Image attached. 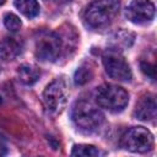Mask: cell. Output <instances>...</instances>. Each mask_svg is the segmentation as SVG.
Returning a JSON list of instances; mask_svg holds the SVG:
<instances>
[{
  "mask_svg": "<svg viewBox=\"0 0 157 157\" xmlns=\"http://www.w3.org/2000/svg\"><path fill=\"white\" fill-rule=\"evenodd\" d=\"M120 0H94L86 11L85 20L92 28H102L113 22L119 12Z\"/></svg>",
  "mask_w": 157,
  "mask_h": 157,
  "instance_id": "1",
  "label": "cell"
},
{
  "mask_svg": "<svg viewBox=\"0 0 157 157\" xmlns=\"http://www.w3.org/2000/svg\"><path fill=\"white\" fill-rule=\"evenodd\" d=\"M71 118L75 125L85 132H94L101 129L104 123V115L102 114V112L86 101L75 103Z\"/></svg>",
  "mask_w": 157,
  "mask_h": 157,
  "instance_id": "2",
  "label": "cell"
},
{
  "mask_svg": "<svg viewBox=\"0 0 157 157\" xmlns=\"http://www.w3.org/2000/svg\"><path fill=\"white\" fill-rule=\"evenodd\" d=\"M97 104L112 113H119L129 103V93L120 86L105 83L98 87L96 93Z\"/></svg>",
  "mask_w": 157,
  "mask_h": 157,
  "instance_id": "3",
  "label": "cell"
},
{
  "mask_svg": "<svg viewBox=\"0 0 157 157\" xmlns=\"http://www.w3.org/2000/svg\"><path fill=\"white\" fill-rule=\"evenodd\" d=\"M120 145L130 152L145 153L153 147V135L142 126L130 128L121 136Z\"/></svg>",
  "mask_w": 157,
  "mask_h": 157,
  "instance_id": "4",
  "label": "cell"
},
{
  "mask_svg": "<svg viewBox=\"0 0 157 157\" xmlns=\"http://www.w3.org/2000/svg\"><path fill=\"white\" fill-rule=\"evenodd\" d=\"M66 99L67 88L64 80L61 78H56L53 82H50L43 92V103L45 110L52 115L61 113L66 104Z\"/></svg>",
  "mask_w": 157,
  "mask_h": 157,
  "instance_id": "5",
  "label": "cell"
},
{
  "mask_svg": "<svg viewBox=\"0 0 157 157\" xmlns=\"http://www.w3.org/2000/svg\"><path fill=\"white\" fill-rule=\"evenodd\" d=\"M63 50V39L55 32H45L36 40V56L44 63L59 59Z\"/></svg>",
  "mask_w": 157,
  "mask_h": 157,
  "instance_id": "6",
  "label": "cell"
},
{
  "mask_svg": "<svg viewBox=\"0 0 157 157\" xmlns=\"http://www.w3.org/2000/svg\"><path fill=\"white\" fill-rule=\"evenodd\" d=\"M103 65L108 76L117 81H129L132 76L129 64L115 50H108L103 55Z\"/></svg>",
  "mask_w": 157,
  "mask_h": 157,
  "instance_id": "7",
  "label": "cell"
},
{
  "mask_svg": "<svg viewBox=\"0 0 157 157\" xmlns=\"http://www.w3.org/2000/svg\"><path fill=\"white\" fill-rule=\"evenodd\" d=\"M126 18L136 25H145L155 17V5L151 0H130L126 10Z\"/></svg>",
  "mask_w": 157,
  "mask_h": 157,
  "instance_id": "8",
  "label": "cell"
},
{
  "mask_svg": "<svg viewBox=\"0 0 157 157\" xmlns=\"http://www.w3.org/2000/svg\"><path fill=\"white\" fill-rule=\"evenodd\" d=\"M157 114V105H156V99L151 94H146L140 98V101L136 103L134 115L139 120H152L156 118Z\"/></svg>",
  "mask_w": 157,
  "mask_h": 157,
  "instance_id": "9",
  "label": "cell"
},
{
  "mask_svg": "<svg viewBox=\"0 0 157 157\" xmlns=\"http://www.w3.org/2000/svg\"><path fill=\"white\" fill-rule=\"evenodd\" d=\"M22 52V43L12 37H6L0 42V59L5 61L13 60Z\"/></svg>",
  "mask_w": 157,
  "mask_h": 157,
  "instance_id": "10",
  "label": "cell"
},
{
  "mask_svg": "<svg viewBox=\"0 0 157 157\" xmlns=\"http://www.w3.org/2000/svg\"><path fill=\"white\" fill-rule=\"evenodd\" d=\"M18 80L25 85H33L39 80L40 71L37 66L31 64H23L17 70Z\"/></svg>",
  "mask_w": 157,
  "mask_h": 157,
  "instance_id": "11",
  "label": "cell"
},
{
  "mask_svg": "<svg viewBox=\"0 0 157 157\" xmlns=\"http://www.w3.org/2000/svg\"><path fill=\"white\" fill-rule=\"evenodd\" d=\"M17 10L28 18H33L39 13V4L37 0H16Z\"/></svg>",
  "mask_w": 157,
  "mask_h": 157,
  "instance_id": "12",
  "label": "cell"
},
{
  "mask_svg": "<svg viewBox=\"0 0 157 157\" xmlns=\"http://www.w3.org/2000/svg\"><path fill=\"white\" fill-rule=\"evenodd\" d=\"M71 155L80 157H94V156H99L101 151L92 145H75Z\"/></svg>",
  "mask_w": 157,
  "mask_h": 157,
  "instance_id": "13",
  "label": "cell"
},
{
  "mask_svg": "<svg viewBox=\"0 0 157 157\" xmlns=\"http://www.w3.org/2000/svg\"><path fill=\"white\" fill-rule=\"evenodd\" d=\"M4 25L11 32H17L22 26L20 17L16 16L15 13H6L4 17Z\"/></svg>",
  "mask_w": 157,
  "mask_h": 157,
  "instance_id": "14",
  "label": "cell"
},
{
  "mask_svg": "<svg viewBox=\"0 0 157 157\" xmlns=\"http://www.w3.org/2000/svg\"><path fill=\"white\" fill-rule=\"evenodd\" d=\"M90 77H91V70L82 66V67L77 69V71L75 72V83L83 85L87 81H90Z\"/></svg>",
  "mask_w": 157,
  "mask_h": 157,
  "instance_id": "15",
  "label": "cell"
},
{
  "mask_svg": "<svg viewBox=\"0 0 157 157\" xmlns=\"http://www.w3.org/2000/svg\"><path fill=\"white\" fill-rule=\"evenodd\" d=\"M141 70H142V72L145 74V75H147L151 80H155V67L151 65V64H148V63H145V61H142L141 63Z\"/></svg>",
  "mask_w": 157,
  "mask_h": 157,
  "instance_id": "16",
  "label": "cell"
},
{
  "mask_svg": "<svg viewBox=\"0 0 157 157\" xmlns=\"http://www.w3.org/2000/svg\"><path fill=\"white\" fill-rule=\"evenodd\" d=\"M6 152H7L6 146L0 141V157H1V156H5V155H6Z\"/></svg>",
  "mask_w": 157,
  "mask_h": 157,
  "instance_id": "17",
  "label": "cell"
},
{
  "mask_svg": "<svg viewBox=\"0 0 157 157\" xmlns=\"http://www.w3.org/2000/svg\"><path fill=\"white\" fill-rule=\"evenodd\" d=\"M4 2H5V0H0V6H1V5L4 4Z\"/></svg>",
  "mask_w": 157,
  "mask_h": 157,
  "instance_id": "18",
  "label": "cell"
},
{
  "mask_svg": "<svg viewBox=\"0 0 157 157\" xmlns=\"http://www.w3.org/2000/svg\"><path fill=\"white\" fill-rule=\"evenodd\" d=\"M0 103H1V97H0Z\"/></svg>",
  "mask_w": 157,
  "mask_h": 157,
  "instance_id": "19",
  "label": "cell"
}]
</instances>
